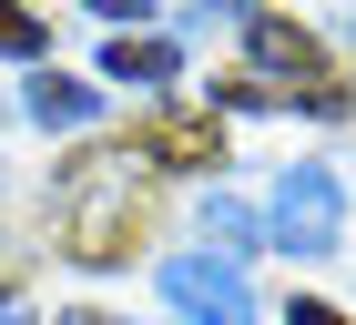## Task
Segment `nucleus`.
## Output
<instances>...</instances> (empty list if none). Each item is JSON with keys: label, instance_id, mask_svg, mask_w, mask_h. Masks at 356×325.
Instances as JSON below:
<instances>
[{"label": "nucleus", "instance_id": "7ed1b4c3", "mask_svg": "<svg viewBox=\"0 0 356 325\" xmlns=\"http://www.w3.org/2000/svg\"><path fill=\"white\" fill-rule=\"evenodd\" d=\"M245 41H254V61H265V72H285V81H296V102H316V112H346V92H336L326 51H316V41H305L296 21L254 10V21H245Z\"/></svg>", "mask_w": 356, "mask_h": 325}, {"label": "nucleus", "instance_id": "f03ea898", "mask_svg": "<svg viewBox=\"0 0 356 325\" xmlns=\"http://www.w3.org/2000/svg\"><path fill=\"white\" fill-rule=\"evenodd\" d=\"M336 224H346V193H336L326 162L275 173V244L285 254H336Z\"/></svg>", "mask_w": 356, "mask_h": 325}, {"label": "nucleus", "instance_id": "f257e3e1", "mask_svg": "<svg viewBox=\"0 0 356 325\" xmlns=\"http://www.w3.org/2000/svg\"><path fill=\"white\" fill-rule=\"evenodd\" d=\"M61 244L82 254V265H122L133 254V234H143V173H133V153H82L72 173H61Z\"/></svg>", "mask_w": 356, "mask_h": 325}, {"label": "nucleus", "instance_id": "9d476101", "mask_svg": "<svg viewBox=\"0 0 356 325\" xmlns=\"http://www.w3.org/2000/svg\"><path fill=\"white\" fill-rule=\"evenodd\" d=\"M296 325H346V315H336V305H296Z\"/></svg>", "mask_w": 356, "mask_h": 325}, {"label": "nucleus", "instance_id": "f8f14e48", "mask_svg": "<svg viewBox=\"0 0 356 325\" xmlns=\"http://www.w3.org/2000/svg\"><path fill=\"white\" fill-rule=\"evenodd\" d=\"M0 325H21V315H10V305H0Z\"/></svg>", "mask_w": 356, "mask_h": 325}, {"label": "nucleus", "instance_id": "0eeeda50", "mask_svg": "<svg viewBox=\"0 0 356 325\" xmlns=\"http://www.w3.org/2000/svg\"><path fill=\"white\" fill-rule=\"evenodd\" d=\"M112 81H173L184 72V51H173V41H133V31H112Z\"/></svg>", "mask_w": 356, "mask_h": 325}, {"label": "nucleus", "instance_id": "423d86ee", "mask_svg": "<svg viewBox=\"0 0 356 325\" xmlns=\"http://www.w3.org/2000/svg\"><path fill=\"white\" fill-rule=\"evenodd\" d=\"M92 112H102L92 81H72V72H41V81H31V122H92Z\"/></svg>", "mask_w": 356, "mask_h": 325}, {"label": "nucleus", "instance_id": "1a4fd4ad", "mask_svg": "<svg viewBox=\"0 0 356 325\" xmlns=\"http://www.w3.org/2000/svg\"><path fill=\"white\" fill-rule=\"evenodd\" d=\"M0 51H10V61L41 51V21H31V10H0Z\"/></svg>", "mask_w": 356, "mask_h": 325}, {"label": "nucleus", "instance_id": "20e7f679", "mask_svg": "<svg viewBox=\"0 0 356 325\" xmlns=\"http://www.w3.org/2000/svg\"><path fill=\"white\" fill-rule=\"evenodd\" d=\"M163 295L184 305L193 325H254V285L234 265H204V254H173V265H163Z\"/></svg>", "mask_w": 356, "mask_h": 325}, {"label": "nucleus", "instance_id": "9b49d317", "mask_svg": "<svg viewBox=\"0 0 356 325\" xmlns=\"http://www.w3.org/2000/svg\"><path fill=\"white\" fill-rule=\"evenodd\" d=\"M61 325H102V315H61Z\"/></svg>", "mask_w": 356, "mask_h": 325}, {"label": "nucleus", "instance_id": "6e6552de", "mask_svg": "<svg viewBox=\"0 0 356 325\" xmlns=\"http://www.w3.org/2000/svg\"><path fill=\"white\" fill-rule=\"evenodd\" d=\"M204 244H214V265H224V254H254V214L234 203V193H214V203H204Z\"/></svg>", "mask_w": 356, "mask_h": 325}, {"label": "nucleus", "instance_id": "39448f33", "mask_svg": "<svg viewBox=\"0 0 356 325\" xmlns=\"http://www.w3.org/2000/svg\"><path fill=\"white\" fill-rule=\"evenodd\" d=\"M143 153H153V162H193V173H214V162H224V133H214V122H193V112H153V122H143Z\"/></svg>", "mask_w": 356, "mask_h": 325}]
</instances>
